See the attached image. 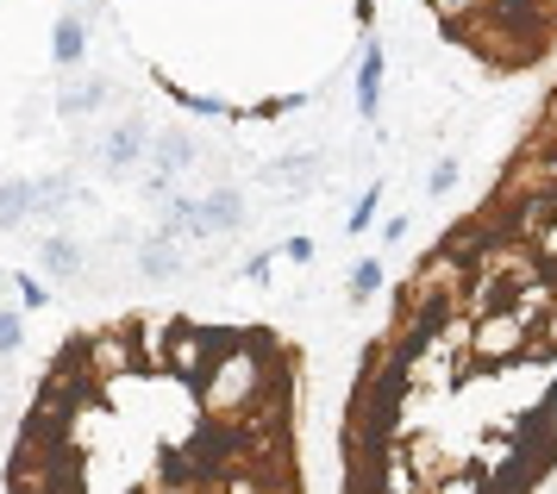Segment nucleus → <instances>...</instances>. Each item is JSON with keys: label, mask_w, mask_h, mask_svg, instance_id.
Returning <instances> with one entry per match:
<instances>
[{"label": "nucleus", "mask_w": 557, "mask_h": 494, "mask_svg": "<svg viewBox=\"0 0 557 494\" xmlns=\"http://www.w3.org/2000/svg\"><path fill=\"white\" fill-rule=\"evenodd\" d=\"M195 382H201V407L213 413V420H238V413L263 395L270 370H263V350H257V345H232V338H226V345L213 350V363H207Z\"/></svg>", "instance_id": "1"}, {"label": "nucleus", "mask_w": 557, "mask_h": 494, "mask_svg": "<svg viewBox=\"0 0 557 494\" xmlns=\"http://www.w3.org/2000/svg\"><path fill=\"white\" fill-rule=\"evenodd\" d=\"M145 138H151V125H145V120H113L101 132V145L88 150V157H95V170H101V175L120 182V175H138V163H145Z\"/></svg>", "instance_id": "2"}, {"label": "nucleus", "mask_w": 557, "mask_h": 494, "mask_svg": "<svg viewBox=\"0 0 557 494\" xmlns=\"http://www.w3.org/2000/svg\"><path fill=\"white\" fill-rule=\"evenodd\" d=\"M263 188H276V195H307V188H320L326 182V157L320 150H288L276 163H263Z\"/></svg>", "instance_id": "3"}, {"label": "nucleus", "mask_w": 557, "mask_h": 494, "mask_svg": "<svg viewBox=\"0 0 557 494\" xmlns=\"http://www.w3.org/2000/svg\"><path fill=\"white\" fill-rule=\"evenodd\" d=\"M220 345H226L220 332H201V325H170V345H163V363H170L176 375H188V382H195V375H201L207 363H213V350H220Z\"/></svg>", "instance_id": "4"}, {"label": "nucleus", "mask_w": 557, "mask_h": 494, "mask_svg": "<svg viewBox=\"0 0 557 494\" xmlns=\"http://www.w3.org/2000/svg\"><path fill=\"white\" fill-rule=\"evenodd\" d=\"M470 350L476 357H513V350H527V320H513V307L482 313L476 332H470Z\"/></svg>", "instance_id": "5"}, {"label": "nucleus", "mask_w": 557, "mask_h": 494, "mask_svg": "<svg viewBox=\"0 0 557 494\" xmlns=\"http://www.w3.org/2000/svg\"><path fill=\"white\" fill-rule=\"evenodd\" d=\"M107 100H113V75H76V82H63L57 107H63V120H95Z\"/></svg>", "instance_id": "6"}, {"label": "nucleus", "mask_w": 557, "mask_h": 494, "mask_svg": "<svg viewBox=\"0 0 557 494\" xmlns=\"http://www.w3.org/2000/svg\"><path fill=\"white\" fill-rule=\"evenodd\" d=\"M38 257H45V275H51V282H76V275L88 270V250H82L76 238H63V232H57V238H45V250H38Z\"/></svg>", "instance_id": "7"}, {"label": "nucleus", "mask_w": 557, "mask_h": 494, "mask_svg": "<svg viewBox=\"0 0 557 494\" xmlns=\"http://www.w3.org/2000/svg\"><path fill=\"white\" fill-rule=\"evenodd\" d=\"M32 207H38V195H32L26 175H13V182H0V232H13V225L32 220Z\"/></svg>", "instance_id": "8"}, {"label": "nucleus", "mask_w": 557, "mask_h": 494, "mask_svg": "<svg viewBox=\"0 0 557 494\" xmlns=\"http://www.w3.org/2000/svg\"><path fill=\"white\" fill-rule=\"evenodd\" d=\"M138 275H145V282H176V275H182L176 245H170V238H157V245H145V250H138Z\"/></svg>", "instance_id": "9"}, {"label": "nucleus", "mask_w": 557, "mask_h": 494, "mask_svg": "<svg viewBox=\"0 0 557 494\" xmlns=\"http://www.w3.org/2000/svg\"><path fill=\"white\" fill-rule=\"evenodd\" d=\"M51 50H57V63H63V70H76V63H82V50H88V25H82L76 13H70V20H57Z\"/></svg>", "instance_id": "10"}, {"label": "nucleus", "mask_w": 557, "mask_h": 494, "mask_svg": "<svg viewBox=\"0 0 557 494\" xmlns=\"http://www.w3.org/2000/svg\"><path fill=\"white\" fill-rule=\"evenodd\" d=\"M376 95H382V50L370 45V50H363V70H357V107H363V113H376Z\"/></svg>", "instance_id": "11"}, {"label": "nucleus", "mask_w": 557, "mask_h": 494, "mask_svg": "<svg viewBox=\"0 0 557 494\" xmlns=\"http://www.w3.org/2000/svg\"><path fill=\"white\" fill-rule=\"evenodd\" d=\"M376 288H382V263L376 257H363V263L351 270V300H370Z\"/></svg>", "instance_id": "12"}, {"label": "nucleus", "mask_w": 557, "mask_h": 494, "mask_svg": "<svg viewBox=\"0 0 557 494\" xmlns=\"http://www.w3.org/2000/svg\"><path fill=\"white\" fill-rule=\"evenodd\" d=\"M20 345H26V320L13 307H0V357H13Z\"/></svg>", "instance_id": "13"}, {"label": "nucleus", "mask_w": 557, "mask_h": 494, "mask_svg": "<svg viewBox=\"0 0 557 494\" xmlns=\"http://www.w3.org/2000/svg\"><path fill=\"white\" fill-rule=\"evenodd\" d=\"M45 107H51V95H45V88H32L26 107H20V132H38V125H45Z\"/></svg>", "instance_id": "14"}, {"label": "nucleus", "mask_w": 557, "mask_h": 494, "mask_svg": "<svg viewBox=\"0 0 557 494\" xmlns=\"http://www.w3.org/2000/svg\"><path fill=\"white\" fill-rule=\"evenodd\" d=\"M432 7H438V20H470V13H488V0H432Z\"/></svg>", "instance_id": "15"}, {"label": "nucleus", "mask_w": 557, "mask_h": 494, "mask_svg": "<svg viewBox=\"0 0 557 494\" xmlns=\"http://www.w3.org/2000/svg\"><path fill=\"white\" fill-rule=\"evenodd\" d=\"M432 195H445V188H457V163H438V170H432V182H426Z\"/></svg>", "instance_id": "16"}, {"label": "nucleus", "mask_w": 557, "mask_h": 494, "mask_svg": "<svg viewBox=\"0 0 557 494\" xmlns=\"http://www.w3.org/2000/svg\"><path fill=\"white\" fill-rule=\"evenodd\" d=\"M370 213H376V188H370V195L357 200V213H351V232H363V225H370Z\"/></svg>", "instance_id": "17"}, {"label": "nucleus", "mask_w": 557, "mask_h": 494, "mask_svg": "<svg viewBox=\"0 0 557 494\" xmlns=\"http://www.w3.org/2000/svg\"><path fill=\"white\" fill-rule=\"evenodd\" d=\"M20 295H26V307H45V288H38L32 275H20Z\"/></svg>", "instance_id": "18"}, {"label": "nucleus", "mask_w": 557, "mask_h": 494, "mask_svg": "<svg viewBox=\"0 0 557 494\" xmlns=\"http://www.w3.org/2000/svg\"><path fill=\"white\" fill-rule=\"evenodd\" d=\"M282 257H295V263H307V257H313V245H307V238H288V245H282Z\"/></svg>", "instance_id": "19"}, {"label": "nucleus", "mask_w": 557, "mask_h": 494, "mask_svg": "<svg viewBox=\"0 0 557 494\" xmlns=\"http://www.w3.org/2000/svg\"><path fill=\"white\" fill-rule=\"evenodd\" d=\"M7 400H13V370L0 363V420H7Z\"/></svg>", "instance_id": "20"}, {"label": "nucleus", "mask_w": 557, "mask_h": 494, "mask_svg": "<svg viewBox=\"0 0 557 494\" xmlns=\"http://www.w3.org/2000/svg\"><path fill=\"white\" fill-rule=\"evenodd\" d=\"M0 295H7V275H0Z\"/></svg>", "instance_id": "21"}]
</instances>
